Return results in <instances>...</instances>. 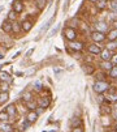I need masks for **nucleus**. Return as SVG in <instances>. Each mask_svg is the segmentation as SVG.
I'll return each instance as SVG.
<instances>
[{"label":"nucleus","instance_id":"f257e3e1","mask_svg":"<svg viewBox=\"0 0 117 132\" xmlns=\"http://www.w3.org/2000/svg\"><path fill=\"white\" fill-rule=\"evenodd\" d=\"M92 88H94V92L102 94V93H104V92H107V90L109 89V84H108L107 81L99 80V81H96V82L94 84V86H92Z\"/></svg>","mask_w":117,"mask_h":132},{"label":"nucleus","instance_id":"f03ea898","mask_svg":"<svg viewBox=\"0 0 117 132\" xmlns=\"http://www.w3.org/2000/svg\"><path fill=\"white\" fill-rule=\"evenodd\" d=\"M64 35H65V38H66L69 42L75 41V38H77V33H75V30H74L73 28H66V29L64 30Z\"/></svg>","mask_w":117,"mask_h":132},{"label":"nucleus","instance_id":"7ed1b4c3","mask_svg":"<svg viewBox=\"0 0 117 132\" xmlns=\"http://www.w3.org/2000/svg\"><path fill=\"white\" fill-rule=\"evenodd\" d=\"M91 38H92L94 42L98 43V42H103V41L107 38V35H105L104 33H100V31H96V30H95V31L91 33Z\"/></svg>","mask_w":117,"mask_h":132},{"label":"nucleus","instance_id":"20e7f679","mask_svg":"<svg viewBox=\"0 0 117 132\" xmlns=\"http://www.w3.org/2000/svg\"><path fill=\"white\" fill-rule=\"evenodd\" d=\"M112 55H113V54L111 52V50L104 48V50L102 51V54H100V58H102V60H103V62H111Z\"/></svg>","mask_w":117,"mask_h":132},{"label":"nucleus","instance_id":"39448f33","mask_svg":"<svg viewBox=\"0 0 117 132\" xmlns=\"http://www.w3.org/2000/svg\"><path fill=\"white\" fill-rule=\"evenodd\" d=\"M102 47L100 46H98L96 43H91L90 46H89V52L90 54H94V55H99V54H102Z\"/></svg>","mask_w":117,"mask_h":132},{"label":"nucleus","instance_id":"423d86ee","mask_svg":"<svg viewBox=\"0 0 117 132\" xmlns=\"http://www.w3.org/2000/svg\"><path fill=\"white\" fill-rule=\"evenodd\" d=\"M13 11L16 13H21L24 11V3L21 0H14L13 2Z\"/></svg>","mask_w":117,"mask_h":132},{"label":"nucleus","instance_id":"0eeeda50","mask_svg":"<svg viewBox=\"0 0 117 132\" xmlns=\"http://www.w3.org/2000/svg\"><path fill=\"white\" fill-rule=\"evenodd\" d=\"M95 30H96V31H100V33H105V31L108 30V25H107L105 22H103V21L96 22V24H95Z\"/></svg>","mask_w":117,"mask_h":132},{"label":"nucleus","instance_id":"6e6552de","mask_svg":"<svg viewBox=\"0 0 117 132\" xmlns=\"http://www.w3.org/2000/svg\"><path fill=\"white\" fill-rule=\"evenodd\" d=\"M69 47L74 51H81L83 48V43L82 42H75V41H72L69 42Z\"/></svg>","mask_w":117,"mask_h":132},{"label":"nucleus","instance_id":"1a4fd4ad","mask_svg":"<svg viewBox=\"0 0 117 132\" xmlns=\"http://www.w3.org/2000/svg\"><path fill=\"white\" fill-rule=\"evenodd\" d=\"M107 39L111 42V41H117V29H111L107 34Z\"/></svg>","mask_w":117,"mask_h":132},{"label":"nucleus","instance_id":"9d476101","mask_svg":"<svg viewBox=\"0 0 117 132\" xmlns=\"http://www.w3.org/2000/svg\"><path fill=\"white\" fill-rule=\"evenodd\" d=\"M0 81H4V82H8V84H11L13 80H12V77L9 76V75H8L7 72L0 71Z\"/></svg>","mask_w":117,"mask_h":132},{"label":"nucleus","instance_id":"9b49d317","mask_svg":"<svg viewBox=\"0 0 117 132\" xmlns=\"http://www.w3.org/2000/svg\"><path fill=\"white\" fill-rule=\"evenodd\" d=\"M21 26H22V30L24 31H30L31 28H33V22L29 21V20H25V21L21 22Z\"/></svg>","mask_w":117,"mask_h":132},{"label":"nucleus","instance_id":"f8f14e48","mask_svg":"<svg viewBox=\"0 0 117 132\" xmlns=\"http://www.w3.org/2000/svg\"><path fill=\"white\" fill-rule=\"evenodd\" d=\"M5 111L8 112L9 118H14V115H16V106L12 103V105H9V106L5 109Z\"/></svg>","mask_w":117,"mask_h":132},{"label":"nucleus","instance_id":"ddd939ff","mask_svg":"<svg viewBox=\"0 0 117 132\" xmlns=\"http://www.w3.org/2000/svg\"><path fill=\"white\" fill-rule=\"evenodd\" d=\"M36 118H38V114H36L35 111H29V114L26 117V120H29L30 123H34L36 120Z\"/></svg>","mask_w":117,"mask_h":132},{"label":"nucleus","instance_id":"4468645a","mask_svg":"<svg viewBox=\"0 0 117 132\" xmlns=\"http://www.w3.org/2000/svg\"><path fill=\"white\" fill-rule=\"evenodd\" d=\"M2 29H3V31H4V33H12V22H9V21L3 22Z\"/></svg>","mask_w":117,"mask_h":132},{"label":"nucleus","instance_id":"2eb2a0df","mask_svg":"<svg viewBox=\"0 0 117 132\" xmlns=\"http://www.w3.org/2000/svg\"><path fill=\"white\" fill-rule=\"evenodd\" d=\"M82 69H83V72H85L86 75H92L94 71H95V68H94L91 64H83Z\"/></svg>","mask_w":117,"mask_h":132},{"label":"nucleus","instance_id":"dca6fc26","mask_svg":"<svg viewBox=\"0 0 117 132\" xmlns=\"http://www.w3.org/2000/svg\"><path fill=\"white\" fill-rule=\"evenodd\" d=\"M21 30H22L21 24H18V22H12V31H13L14 34H18Z\"/></svg>","mask_w":117,"mask_h":132},{"label":"nucleus","instance_id":"f3484780","mask_svg":"<svg viewBox=\"0 0 117 132\" xmlns=\"http://www.w3.org/2000/svg\"><path fill=\"white\" fill-rule=\"evenodd\" d=\"M50 103H51L50 98H41V101H39V107L46 109V107H48V106H50Z\"/></svg>","mask_w":117,"mask_h":132},{"label":"nucleus","instance_id":"a211bd4d","mask_svg":"<svg viewBox=\"0 0 117 132\" xmlns=\"http://www.w3.org/2000/svg\"><path fill=\"white\" fill-rule=\"evenodd\" d=\"M112 67H113L112 62H102V63H100V68L104 69V71H111Z\"/></svg>","mask_w":117,"mask_h":132},{"label":"nucleus","instance_id":"6ab92c4d","mask_svg":"<svg viewBox=\"0 0 117 132\" xmlns=\"http://www.w3.org/2000/svg\"><path fill=\"white\" fill-rule=\"evenodd\" d=\"M8 98H9L8 92H2V93H0V105H2V103H5V102L8 101Z\"/></svg>","mask_w":117,"mask_h":132},{"label":"nucleus","instance_id":"aec40b11","mask_svg":"<svg viewBox=\"0 0 117 132\" xmlns=\"http://www.w3.org/2000/svg\"><path fill=\"white\" fill-rule=\"evenodd\" d=\"M9 119V115H8V112L7 111H0V122H3V123H7Z\"/></svg>","mask_w":117,"mask_h":132},{"label":"nucleus","instance_id":"412c9836","mask_svg":"<svg viewBox=\"0 0 117 132\" xmlns=\"http://www.w3.org/2000/svg\"><path fill=\"white\" fill-rule=\"evenodd\" d=\"M34 2H35V5L38 7L39 11L44 9V7H46V0H34Z\"/></svg>","mask_w":117,"mask_h":132},{"label":"nucleus","instance_id":"4be33fe9","mask_svg":"<svg viewBox=\"0 0 117 132\" xmlns=\"http://www.w3.org/2000/svg\"><path fill=\"white\" fill-rule=\"evenodd\" d=\"M96 7H98V9H100V11L105 9L107 8V0H99V2L96 3Z\"/></svg>","mask_w":117,"mask_h":132},{"label":"nucleus","instance_id":"5701e85b","mask_svg":"<svg viewBox=\"0 0 117 132\" xmlns=\"http://www.w3.org/2000/svg\"><path fill=\"white\" fill-rule=\"evenodd\" d=\"M105 98H107L109 102H117V94H114V90H113V92L111 90V94H108Z\"/></svg>","mask_w":117,"mask_h":132},{"label":"nucleus","instance_id":"b1692460","mask_svg":"<svg viewBox=\"0 0 117 132\" xmlns=\"http://www.w3.org/2000/svg\"><path fill=\"white\" fill-rule=\"evenodd\" d=\"M109 8H111V11L113 13L117 14V0H111L109 2Z\"/></svg>","mask_w":117,"mask_h":132},{"label":"nucleus","instance_id":"393cba45","mask_svg":"<svg viewBox=\"0 0 117 132\" xmlns=\"http://www.w3.org/2000/svg\"><path fill=\"white\" fill-rule=\"evenodd\" d=\"M81 124H82V120H81L80 118H73V119H72V126H73V128L81 127Z\"/></svg>","mask_w":117,"mask_h":132},{"label":"nucleus","instance_id":"a878e982","mask_svg":"<svg viewBox=\"0 0 117 132\" xmlns=\"http://www.w3.org/2000/svg\"><path fill=\"white\" fill-rule=\"evenodd\" d=\"M0 129H2L3 132H12V127L9 124H5V123L0 124Z\"/></svg>","mask_w":117,"mask_h":132},{"label":"nucleus","instance_id":"bb28decb","mask_svg":"<svg viewBox=\"0 0 117 132\" xmlns=\"http://www.w3.org/2000/svg\"><path fill=\"white\" fill-rule=\"evenodd\" d=\"M109 77H112V79H117V65H113L112 69L109 71Z\"/></svg>","mask_w":117,"mask_h":132},{"label":"nucleus","instance_id":"cd10ccee","mask_svg":"<svg viewBox=\"0 0 117 132\" xmlns=\"http://www.w3.org/2000/svg\"><path fill=\"white\" fill-rule=\"evenodd\" d=\"M26 107H27L30 111H34V110L36 109V102H34V101H29V102H26Z\"/></svg>","mask_w":117,"mask_h":132},{"label":"nucleus","instance_id":"c85d7f7f","mask_svg":"<svg viewBox=\"0 0 117 132\" xmlns=\"http://www.w3.org/2000/svg\"><path fill=\"white\" fill-rule=\"evenodd\" d=\"M16 18H17V13L12 9V11L8 13V21H16Z\"/></svg>","mask_w":117,"mask_h":132},{"label":"nucleus","instance_id":"c756f323","mask_svg":"<svg viewBox=\"0 0 117 132\" xmlns=\"http://www.w3.org/2000/svg\"><path fill=\"white\" fill-rule=\"evenodd\" d=\"M8 89H9L8 82H4V81L0 82V90H2V92H8Z\"/></svg>","mask_w":117,"mask_h":132},{"label":"nucleus","instance_id":"7c9ffc66","mask_svg":"<svg viewBox=\"0 0 117 132\" xmlns=\"http://www.w3.org/2000/svg\"><path fill=\"white\" fill-rule=\"evenodd\" d=\"M107 48H108V50H111V51H112V50H114V48H117V42H116V41H111V42L108 43Z\"/></svg>","mask_w":117,"mask_h":132},{"label":"nucleus","instance_id":"2f4dec72","mask_svg":"<svg viewBox=\"0 0 117 132\" xmlns=\"http://www.w3.org/2000/svg\"><path fill=\"white\" fill-rule=\"evenodd\" d=\"M31 98H33V96H31V93H30V92H26V93H24V100H25L26 102H29V101H33Z\"/></svg>","mask_w":117,"mask_h":132},{"label":"nucleus","instance_id":"473e14b6","mask_svg":"<svg viewBox=\"0 0 117 132\" xmlns=\"http://www.w3.org/2000/svg\"><path fill=\"white\" fill-rule=\"evenodd\" d=\"M111 62H112V64H113V65H117V54H113V55H112Z\"/></svg>","mask_w":117,"mask_h":132},{"label":"nucleus","instance_id":"72a5a7b5","mask_svg":"<svg viewBox=\"0 0 117 132\" xmlns=\"http://www.w3.org/2000/svg\"><path fill=\"white\" fill-rule=\"evenodd\" d=\"M34 88H35L36 90H41V89H42V84L39 82V81H35V82H34Z\"/></svg>","mask_w":117,"mask_h":132},{"label":"nucleus","instance_id":"f704fd0d","mask_svg":"<svg viewBox=\"0 0 117 132\" xmlns=\"http://www.w3.org/2000/svg\"><path fill=\"white\" fill-rule=\"evenodd\" d=\"M57 30H59V26H56V28H55V29H53V30H52V31L50 33V37H53V35H55V34L57 33Z\"/></svg>","mask_w":117,"mask_h":132},{"label":"nucleus","instance_id":"c9c22d12","mask_svg":"<svg viewBox=\"0 0 117 132\" xmlns=\"http://www.w3.org/2000/svg\"><path fill=\"white\" fill-rule=\"evenodd\" d=\"M72 132H83V129H82L81 127H77V128H74Z\"/></svg>","mask_w":117,"mask_h":132},{"label":"nucleus","instance_id":"e433bc0d","mask_svg":"<svg viewBox=\"0 0 117 132\" xmlns=\"http://www.w3.org/2000/svg\"><path fill=\"white\" fill-rule=\"evenodd\" d=\"M33 51H34V50H29V51H27V54H26V56H30V55L33 54Z\"/></svg>","mask_w":117,"mask_h":132},{"label":"nucleus","instance_id":"4c0bfd02","mask_svg":"<svg viewBox=\"0 0 117 132\" xmlns=\"http://www.w3.org/2000/svg\"><path fill=\"white\" fill-rule=\"evenodd\" d=\"M113 25H114V29H117V21H113Z\"/></svg>","mask_w":117,"mask_h":132},{"label":"nucleus","instance_id":"58836bf2","mask_svg":"<svg viewBox=\"0 0 117 132\" xmlns=\"http://www.w3.org/2000/svg\"><path fill=\"white\" fill-rule=\"evenodd\" d=\"M90 2H91V3H98L99 0H90Z\"/></svg>","mask_w":117,"mask_h":132},{"label":"nucleus","instance_id":"ea45409f","mask_svg":"<svg viewBox=\"0 0 117 132\" xmlns=\"http://www.w3.org/2000/svg\"><path fill=\"white\" fill-rule=\"evenodd\" d=\"M108 132H117L116 129H112V131H108Z\"/></svg>","mask_w":117,"mask_h":132},{"label":"nucleus","instance_id":"a19ab883","mask_svg":"<svg viewBox=\"0 0 117 132\" xmlns=\"http://www.w3.org/2000/svg\"><path fill=\"white\" fill-rule=\"evenodd\" d=\"M0 59H3V55L2 54H0Z\"/></svg>","mask_w":117,"mask_h":132},{"label":"nucleus","instance_id":"79ce46f5","mask_svg":"<svg viewBox=\"0 0 117 132\" xmlns=\"http://www.w3.org/2000/svg\"><path fill=\"white\" fill-rule=\"evenodd\" d=\"M114 129H116V131H117V124H116V126H114Z\"/></svg>","mask_w":117,"mask_h":132}]
</instances>
